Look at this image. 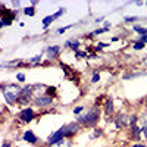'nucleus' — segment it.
I'll list each match as a JSON object with an SVG mask.
<instances>
[{
    "instance_id": "f257e3e1",
    "label": "nucleus",
    "mask_w": 147,
    "mask_h": 147,
    "mask_svg": "<svg viewBox=\"0 0 147 147\" xmlns=\"http://www.w3.org/2000/svg\"><path fill=\"white\" fill-rule=\"evenodd\" d=\"M102 109L99 106L93 105L91 107H88L85 112H82L81 115L75 116V121L78 122V124L82 127V128H96L97 125H99V122L102 119Z\"/></svg>"
},
{
    "instance_id": "f03ea898",
    "label": "nucleus",
    "mask_w": 147,
    "mask_h": 147,
    "mask_svg": "<svg viewBox=\"0 0 147 147\" xmlns=\"http://www.w3.org/2000/svg\"><path fill=\"white\" fill-rule=\"evenodd\" d=\"M55 105V99H52V97L46 96L44 93L41 94H35L34 99H32V106L34 107H38V109H49Z\"/></svg>"
},
{
    "instance_id": "7ed1b4c3",
    "label": "nucleus",
    "mask_w": 147,
    "mask_h": 147,
    "mask_svg": "<svg viewBox=\"0 0 147 147\" xmlns=\"http://www.w3.org/2000/svg\"><path fill=\"white\" fill-rule=\"evenodd\" d=\"M37 116V112L34 110V107L28 106V107H22L21 110H18L16 112V118L22 122V124H30V122H32Z\"/></svg>"
},
{
    "instance_id": "20e7f679",
    "label": "nucleus",
    "mask_w": 147,
    "mask_h": 147,
    "mask_svg": "<svg viewBox=\"0 0 147 147\" xmlns=\"http://www.w3.org/2000/svg\"><path fill=\"white\" fill-rule=\"evenodd\" d=\"M128 119H129V113L128 112H124V110H121V112L115 113L113 118L110 119L113 122V125L118 131H122V129H125L128 128Z\"/></svg>"
},
{
    "instance_id": "39448f33",
    "label": "nucleus",
    "mask_w": 147,
    "mask_h": 147,
    "mask_svg": "<svg viewBox=\"0 0 147 147\" xmlns=\"http://www.w3.org/2000/svg\"><path fill=\"white\" fill-rule=\"evenodd\" d=\"M62 46H59V44H50V46H46L43 49V53L44 56L49 59V60H59L60 55H62Z\"/></svg>"
},
{
    "instance_id": "423d86ee",
    "label": "nucleus",
    "mask_w": 147,
    "mask_h": 147,
    "mask_svg": "<svg viewBox=\"0 0 147 147\" xmlns=\"http://www.w3.org/2000/svg\"><path fill=\"white\" fill-rule=\"evenodd\" d=\"M62 129H63V134H65V138L66 140H72L82 129V127L78 124L77 121H72V122H69V124L62 125Z\"/></svg>"
},
{
    "instance_id": "0eeeda50",
    "label": "nucleus",
    "mask_w": 147,
    "mask_h": 147,
    "mask_svg": "<svg viewBox=\"0 0 147 147\" xmlns=\"http://www.w3.org/2000/svg\"><path fill=\"white\" fill-rule=\"evenodd\" d=\"M65 140H66V138H65L63 129H62V127H60L59 129L53 131L52 134H49V137L46 138V144H47L49 147H55V146H57L59 143H62V141H65Z\"/></svg>"
},
{
    "instance_id": "6e6552de",
    "label": "nucleus",
    "mask_w": 147,
    "mask_h": 147,
    "mask_svg": "<svg viewBox=\"0 0 147 147\" xmlns=\"http://www.w3.org/2000/svg\"><path fill=\"white\" fill-rule=\"evenodd\" d=\"M21 140L25 143V144L31 146V147L38 146L40 141H41V138L37 136V134H35L32 129H25V131H24V132H22V136H21Z\"/></svg>"
},
{
    "instance_id": "1a4fd4ad",
    "label": "nucleus",
    "mask_w": 147,
    "mask_h": 147,
    "mask_svg": "<svg viewBox=\"0 0 147 147\" xmlns=\"http://www.w3.org/2000/svg\"><path fill=\"white\" fill-rule=\"evenodd\" d=\"M102 113H103V116L107 118V119H112V118H113V115H115V102H113L112 97H109V99L105 100Z\"/></svg>"
},
{
    "instance_id": "9d476101",
    "label": "nucleus",
    "mask_w": 147,
    "mask_h": 147,
    "mask_svg": "<svg viewBox=\"0 0 147 147\" xmlns=\"http://www.w3.org/2000/svg\"><path fill=\"white\" fill-rule=\"evenodd\" d=\"M18 96H19V93H18V91H13V90H5V91H3V99H5V103H6L9 107L16 106Z\"/></svg>"
},
{
    "instance_id": "9b49d317",
    "label": "nucleus",
    "mask_w": 147,
    "mask_h": 147,
    "mask_svg": "<svg viewBox=\"0 0 147 147\" xmlns=\"http://www.w3.org/2000/svg\"><path fill=\"white\" fill-rule=\"evenodd\" d=\"M129 138H131L134 143H141L143 134H141V127H140V125H136V127L129 128Z\"/></svg>"
},
{
    "instance_id": "f8f14e48",
    "label": "nucleus",
    "mask_w": 147,
    "mask_h": 147,
    "mask_svg": "<svg viewBox=\"0 0 147 147\" xmlns=\"http://www.w3.org/2000/svg\"><path fill=\"white\" fill-rule=\"evenodd\" d=\"M63 49H69V50H72L74 53H75L77 50L81 49V41L78 38H69L63 43Z\"/></svg>"
},
{
    "instance_id": "ddd939ff",
    "label": "nucleus",
    "mask_w": 147,
    "mask_h": 147,
    "mask_svg": "<svg viewBox=\"0 0 147 147\" xmlns=\"http://www.w3.org/2000/svg\"><path fill=\"white\" fill-rule=\"evenodd\" d=\"M147 75V71H132V72H127V74H122V80L124 81H131V80H136V78H140V77H146Z\"/></svg>"
},
{
    "instance_id": "4468645a",
    "label": "nucleus",
    "mask_w": 147,
    "mask_h": 147,
    "mask_svg": "<svg viewBox=\"0 0 147 147\" xmlns=\"http://www.w3.org/2000/svg\"><path fill=\"white\" fill-rule=\"evenodd\" d=\"M32 99H34V97L19 94V96H18V102H16V105H18V106H22V107H28L30 105H32Z\"/></svg>"
},
{
    "instance_id": "2eb2a0df",
    "label": "nucleus",
    "mask_w": 147,
    "mask_h": 147,
    "mask_svg": "<svg viewBox=\"0 0 147 147\" xmlns=\"http://www.w3.org/2000/svg\"><path fill=\"white\" fill-rule=\"evenodd\" d=\"M46 56H44V53L41 52V53H38V55H35V56H31L28 60H27V62L31 65V66H34V68H37V66H38L41 62H43V59H44Z\"/></svg>"
},
{
    "instance_id": "dca6fc26",
    "label": "nucleus",
    "mask_w": 147,
    "mask_h": 147,
    "mask_svg": "<svg viewBox=\"0 0 147 147\" xmlns=\"http://www.w3.org/2000/svg\"><path fill=\"white\" fill-rule=\"evenodd\" d=\"M13 21H16L13 16H12V13L3 16V18H0V30L5 28V27H10L12 24H13Z\"/></svg>"
},
{
    "instance_id": "f3484780",
    "label": "nucleus",
    "mask_w": 147,
    "mask_h": 147,
    "mask_svg": "<svg viewBox=\"0 0 147 147\" xmlns=\"http://www.w3.org/2000/svg\"><path fill=\"white\" fill-rule=\"evenodd\" d=\"M44 94L49 96V97H52V99H56L57 97V87H55V85H46Z\"/></svg>"
},
{
    "instance_id": "a211bd4d",
    "label": "nucleus",
    "mask_w": 147,
    "mask_h": 147,
    "mask_svg": "<svg viewBox=\"0 0 147 147\" xmlns=\"http://www.w3.org/2000/svg\"><path fill=\"white\" fill-rule=\"evenodd\" d=\"M103 134H105L103 128H100V127H96V128H93V129H91L90 140H97V138H100V137H103Z\"/></svg>"
},
{
    "instance_id": "6ab92c4d",
    "label": "nucleus",
    "mask_w": 147,
    "mask_h": 147,
    "mask_svg": "<svg viewBox=\"0 0 147 147\" xmlns=\"http://www.w3.org/2000/svg\"><path fill=\"white\" fill-rule=\"evenodd\" d=\"M19 94H24V96H30V97H34V90H32V85L31 84H24L22 88H21V93Z\"/></svg>"
},
{
    "instance_id": "aec40b11",
    "label": "nucleus",
    "mask_w": 147,
    "mask_h": 147,
    "mask_svg": "<svg viewBox=\"0 0 147 147\" xmlns=\"http://www.w3.org/2000/svg\"><path fill=\"white\" fill-rule=\"evenodd\" d=\"M136 125H138V113L132 112V113H129V119H128V129Z\"/></svg>"
},
{
    "instance_id": "412c9836",
    "label": "nucleus",
    "mask_w": 147,
    "mask_h": 147,
    "mask_svg": "<svg viewBox=\"0 0 147 147\" xmlns=\"http://www.w3.org/2000/svg\"><path fill=\"white\" fill-rule=\"evenodd\" d=\"M53 22H55L53 15H47V16H44V18L41 19V25H43V28H44V30H47L50 25H53Z\"/></svg>"
},
{
    "instance_id": "4be33fe9",
    "label": "nucleus",
    "mask_w": 147,
    "mask_h": 147,
    "mask_svg": "<svg viewBox=\"0 0 147 147\" xmlns=\"http://www.w3.org/2000/svg\"><path fill=\"white\" fill-rule=\"evenodd\" d=\"M100 80H102V74H100V71H99V69H94V71L91 72L90 82H91V84H97V82H100Z\"/></svg>"
},
{
    "instance_id": "5701e85b",
    "label": "nucleus",
    "mask_w": 147,
    "mask_h": 147,
    "mask_svg": "<svg viewBox=\"0 0 147 147\" xmlns=\"http://www.w3.org/2000/svg\"><path fill=\"white\" fill-rule=\"evenodd\" d=\"M132 30H134V32L138 34V37L147 35V27H143V25H140V24H136V25L132 27Z\"/></svg>"
},
{
    "instance_id": "b1692460",
    "label": "nucleus",
    "mask_w": 147,
    "mask_h": 147,
    "mask_svg": "<svg viewBox=\"0 0 147 147\" xmlns=\"http://www.w3.org/2000/svg\"><path fill=\"white\" fill-rule=\"evenodd\" d=\"M109 46H110V44L106 43V41H97V43H94V47H93V49H94L96 52H102L103 49H107Z\"/></svg>"
},
{
    "instance_id": "393cba45",
    "label": "nucleus",
    "mask_w": 147,
    "mask_h": 147,
    "mask_svg": "<svg viewBox=\"0 0 147 147\" xmlns=\"http://www.w3.org/2000/svg\"><path fill=\"white\" fill-rule=\"evenodd\" d=\"M22 13L25 15V16H34V15H35V7H34V6L22 7Z\"/></svg>"
},
{
    "instance_id": "a878e982",
    "label": "nucleus",
    "mask_w": 147,
    "mask_h": 147,
    "mask_svg": "<svg viewBox=\"0 0 147 147\" xmlns=\"http://www.w3.org/2000/svg\"><path fill=\"white\" fill-rule=\"evenodd\" d=\"M15 80H16V82H18V84H25V81H27V75H25V72H16Z\"/></svg>"
},
{
    "instance_id": "bb28decb",
    "label": "nucleus",
    "mask_w": 147,
    "mask_h": 147,
    "mask_svg": "<svg viewBox=\"0 0 147 147\" xmlns=\"http://www.w3.org/2000/svg\"><path fill=\"white\" fill-rule=\"evenodd\" d=\"M138 125L143 127V125H147V110H144V112H141L138 115Z\"/></svg>"
},
{
    "instance_id": "cd10ccee",
    "label": "nucleus",
    "mask_w": 147,
    "mask_h": 147,
    "mask_svg": "<svg viewBox=\"0 0 147 147\" xmlns=\"http://www.w3.org/2000/svg\"><path fill=\"white\" fill-rule=\"evenodd\" d=\"M132 50H143V49H146V44L143 41H138V40H134L132 41Z\"/></svg>"
},
{
    "instance_id": "c85d7f7f",
    "label": "nucleus",
    "mask_w": 147,
    "mask_h": 147,
    "mask_svg": "<svg viewBox=\"0 0 147 147\" xmlns=\"http://www.w3.org/2000/svg\"><path fill=\"white\" fill-rule=\"evenodd\" d=\"M75 27V24H71V25H65V27H60V28H57L56 30V34L57 35H62V34H65L66 31H69L71 28H74Z\"/></svg>"
},
{
    "instance_id": "c756f323",
    "label": "nucleus",
    "mask_w": 147,
    "mask_h": 147,
    "mask_svg": "<svg viewBox=\"0 0 147 147\" xmlns=\"http://www.w3.org/2000/svg\"><path fill=\"white\" fill-rule=\"evenodd\" d=\"M65 13H66V9H65V7H59V9L55 12V13H53V18H55V21L60 19V18H62Z\"/></svg>"
},
{
    "instance_id": "7c9ffc66",
    "label": "nucleus",
    "mask_w": 147,
    "mask_h": 147,
    "mask_svg": "<svg viewBox=\"0 0 147 147\" xmlns=\"http://www.w3.org/2000/svg\"><path fill=\"white\" fill-rule=\"evenodd\" d=\"M140 18L138 16H134V15H128V16H124V22H127V24H134L136 25L137 24V21H138Z\"/></svg>"
},
{
    "instance_id": "2f4dec72",
    "label": "nucleus",
    "mask_w": 147,
    "mask_h": 147,
    "mask_svg": "<svg viewBox=\"0 0 147 147\" xmlns=\"http://www.w3.org/2000/svg\"><path fill=\"white\" fill-rule=\"evenodd\" d=\"M74 55H75L77 59H88V56H90L87 52H85V50H81V49H80V50H77Z\"/></svg>"
},
{
    "instance_id": "473e14b6",
    "label": "nucleus",
    "mask_w": 147,
    "mask_h": 147,
    "mask_svg": "<svg viewBox=\"0 0 147 147\" xmlns=\"http://www.w3.org/2000/svg\"><path fill=\"white\" fill-rule=\"evenodd\" d=\"M110 30H106V28H103V27H99V28H96L94 31H91V34H93V37H99V35H102V34H105V32H109Z\"/></svg>"
},
{
    "instance_id": "72a5a7b5",
    "label": "nucleus",
    "mask_w": 147,
    "mask_h": 147,
    "mask_svg": "<svg viewBox=\"0 0 147 147\" xmlns=\"http://www.w3.org/2000/svg\"><path fill=\"white\" fill-rule=\"evenodd\" d=\"M82 112H85V106H82V105H78V106H75V107L72 109V113L75 115V116L81 115Z\"/></svg>"
},
{
    "instance_id": "f704fd0d",
    "label": "nucleus",
    "mask_w": 147,
    "mask_h": 147,
    "mask_svg": "<svg viewBox=\"0 0 147 147\" xmlns=\"http://www.w3.org/2000/svg\"><path fill=\"white\" fill-rule=\"evenodd\" d=\"M71 146H72V140H65V141L59 143V144L55 146V147H71Z\"/></svg>"
},
{
    "instance_id": "c9c22d12",
    "label": "nucleus",
    "mask_w": 147,
    "mask_h": 147,
    "mask_svg": "<svg viewBox=\"0 0 147 147\" xmlns=\"http://www.w3.org/2000/svg\"><path fill=\"white\" fill-rule=\"evenodd\" d=\"M141 134H143V138L147 140V125H143L141 127Z\"/></svg>"
},
{
    "instance_id": "e433bc0d",
    "label": "nucleus",
    "mask_w": 147,
    "mask_h": 147,
    "mask_svg": "<svg viewBox=\"0 0 147 147\" xmlns=\"http://www.w3.org/2000/svg\"><path fill=\"white\" fill-rule=\"evenodd\" d=\"M0 147H12V143L9 140H5L2 144H0Z\"/></svg>"
},
{
    "instance_id": "4c0bfd02",
    "label": "nucleus",
    "mask_w": 147,
    "mask_h": 147,
    "mask_svg": "<svg viewBox=\"0 0 147 147\" xmlns=\"http://www.w3.org/2000/svg\"><path fill=\"white\" fill-rule=\"evenodd\" d=\"M94 22H96V24H102V22H105V16H97V18L94 19Z\"/></svg>"
},
{
    "instance_id": "58836bf2",
    "label": "nucleus",
    "mask_w": 147,
    "mask_h": 147,
    "mask_svg": "<svg viewBox=\"0 0 147 147\" xmlns=\"http://www.w3.org/2000/svg\"><path fill=\"white\" fill-rule=\"evenodd\" d=\"M110 27H112V24H110L109 21H105V22H103V28H106V30H110Z\"/></svg>"
},
{
    "instance_id": "ea45409f",
    "label": "nucleus",
    "mask_w": 147,
    "mask_h": 147,
    "mask_svg": "<svg viewBox=\"0 0 147 147\" xmlns=\"http://www.w3.org/2000/svg\"><path fill=\"white\" fill-rule=\"evenodd\" d=\"M131 147H147V146H146L144 143H134Z\"/></svg>"
},
{
    "instance_id": "a19ab883",
    "label": "nucleus",
    "mask_w": 147,
    "mask_h": 147,
    "mask_svg": "<svg viewBox=\"0 0 147 147\" xmlns=\"http://www.w3.org/2000/svg\"><path fill=\"white\" fill-rule=\"evenodd\" d=\"M116 41H119V37H112V38H110V43H116Z\"/></svg>"
},
{
    "instance_id": "79ce46f5",
    "label": "nucleus",
    "mask_w": 147,
    "mask_h": 147,
    "mask_svg": "<svg viewBox=\"0 0 147 147\" xmlns=\"http://www.w3.org/2000/svg\"><path fill=\"white\" fill-rule=\"evenodd\" d=\"M5 88H6V85H5L3 82H0V91L3 93V91H5Z\"/></svg>"
},
{
    "instance_id": "37998d69",
    "label": "nucleus",
    "mask_w": 147,
    "mask_h": 147,
    "mask_svg": "<svg viewBox=\"0 0 147 147\" xmlns=\"http://www.w3.org/2000/svg\"><path fill=\"white\" fill-rule=\"evenodd\" d=\"M37 5H38V0H31V6H37Z\"/></svg>"
},
{
    "instance_id": "c03bdc74",
    "label": "nucleus",
    "mask_w": 147,
    "mask_h": 147,
    "mask_svg": "<svg viewBox=\"0 0 147 147\" xmlns=\"http://www.w3.org/2000/svg\"><path fill=\"white\" fill-rule=\"evenodd\" d=\"M136 5H137V6H143V5H144V2H141V0H138V2H136Z\"/></svg>"
},
{
    "instance_id": "a18cd8bd",
    "label": "nucleus",
    "mask_w": 147,
    "mask_h": 147,
    "mask_svg": "<svg viewBox=\"0 0 147 147\" xmlns=\"http://www.w3.org/2000/svg\"><path fill=\"white\" fill-rule=\"evenodd\" d=\"M2 7H3V3H2V2H0V9H2Z\"/></svg>"
},
{
    "instance_id": "49530a36",
    "label": "nucleus",
    "mask_w": 147,
    "mask_h": 147,
    "mask_svg": "<svg viewBox=\"0 0 147 147\" xmlns=\"http://www.w3.org/2000/svg\"><path fill=\"white\" fill-rule=\"evenodd\" d=\"M144 6H146V7H147V2H144Z\"/></svg>"
},
{
    "instance_id": "de8ad7c7",
    "label": "nucleus",
    "mask_w": 147,
    "mask_h": 147,
    "mask_svg": "<svg viewBox=\"0 0 147 147\" xmlns=\"http://www.w3.org/2000/svg\"><path fill=\"white\" fill-rule=\"evenodd\" d=\"M2 107H3V105H2V103H0V109H2Z\"/></svg>"
}]
</instances>
